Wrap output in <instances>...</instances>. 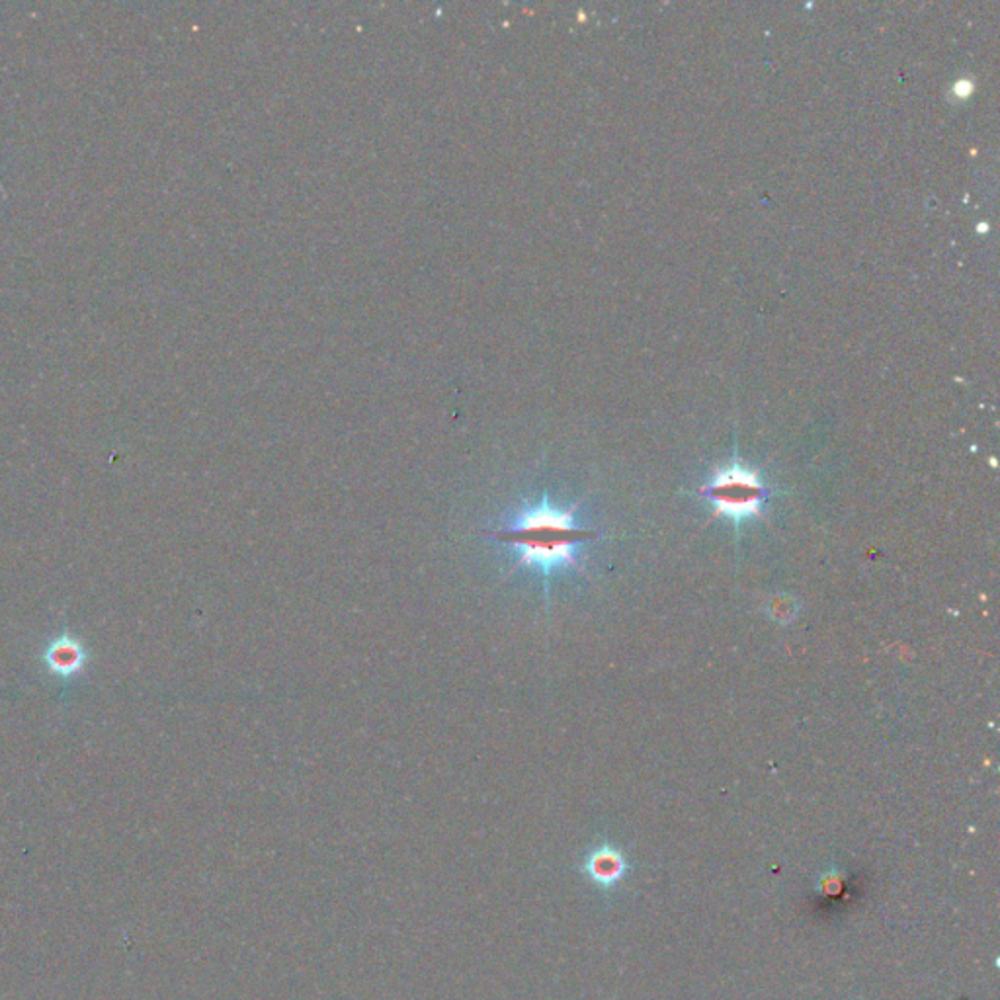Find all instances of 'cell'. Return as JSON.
Segmentation results:
<instances>
[{
    "label": "cell",
    "mask_w": 1000,
    "mask_h": 1000,
    "mask_svg": "<svg viewBox=\"0 0 1000 1000\" xmlns=\"http://www.w3.org/2000/svg\"><path fill=\"white\" fill-rule=\"evenodd\" d=\"M579 870L596 887L608 891L622 882L625 874L630 872V864L620 848L612 845H600L586 855Z\"/></svg>",
    "instance_id": "3"
},
{
    "label": "cell",
    "mask_w": 1000,
    "mask_h": 1000,
    "mask_svg": "<svg viewBox=\"0 0 1000 1000\" xmlns=\"http://www.w3.org/2000/svg\"><path fill=\"white\" fill-rule=\"evenodd\" d=\"M594 537V530L577 522L574 508L554 505L547 495L520 506L493 532L495 542L512 549V571L534 573L545 584L561 571L581 569V549Z\"/></svg>",
    "instance_id": "1"
},
{
    "label": "cell",
    "mask_w": 1000,
    "mask_h": 1000,
    "mask_svg": "<svg viewBox=\"0 0 1000 1000\" xmlns=\"http://www.w3.org/2000/svg\"><path fill=\"white\" fill-rule=\"evenodd\" d=\"M701 493L708 496L709 503L716 508V515L740 524L748 518L762 515L768 489L755 471L735 461L719 469L708 485L701 489Z\"/></svg>",
    "instance_id": "2"
},
{
    "label": "cell",
    "mask_w": 1000,
    "mask_h": 1000,
    "mask_svg": "<svg viewBox=\"0 0 1000 1000\" xmlns=\"http://www.w3.org/2000/svg\"><path fill=\"white\" fill-rule=\"evenodd\" d=\"M43 662L53 676L73 679L85 667L87 651L77 640L63 635L49 643L48 649L43 653Z\"/></svg>",
    "instance_id": "4"
}]
</instances>
